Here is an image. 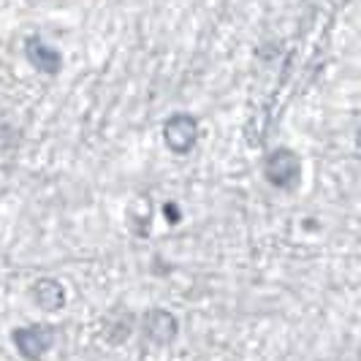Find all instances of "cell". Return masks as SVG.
Wrapping results in <instances>:
<instances>
[{
	"instance_id": "cell-1",
	"label": "cell",
	"mask_w": 361,
	"mask_h": 361,
	"mask_svg": "<svg viewBox=\"0 0 361 361\" xmlns=\"http://www.w3.org/2000/svg\"><path fill=\"white\" fill-rule=\"evenodd\" d=\"M264 174L269 185L280 188V190H293L299 185V177H302V163H299V155L288 149V147H280L267 155L264 161Z\"/></svg>"
},
{
	"instance_id": "cell-2",
	"label": "cell",
	"mask_w": 361,
	"mask_h": 361,
	"mask_svg": "<svg viewBox=\"0 0 361 361\" xmlns=\"http://www.w3.org/2000/svg\"><path fill=\"white\" fill-rule=\"evenodd\" d=\"M11 340H14V348L19 350L22 359L36 361L54 345V329L47 324L22 326V329L11 331Z\"/></svg>"
},
{
	"instance_id": "cell-3",
	"label": "cell",
	"mask_w": 361,
	"mask_h": 361,
	"mask_svg": "<svg viewBox=\"0 0 361 361\" xmlns=\"http://www.w3.org/2000/svg\"><path fill=\"white\" fill-rule=\"evenodd\" d=\"M196 139H199V123L190 114H174L163 126V142L177 155H188L196 147Z\"/></svg>"
},
{
	"instance_id": "cell-4",
	"label": "cell",
	"mask_w": 361,
	"mask_h": 361,
	"mask_svg": "<svg viewBox=\"0 0 361 361\" xmlns=\"http://www.w3.org/2000/svg\"><path fill=\"white\" fill-rule=\"evenodd\" d=\"M180 331V324L177 318L169 312V310H149L145 318V334L152 340L155 345H169L174 343Z\"/></svg>"
},
{
	"instance_id": "cell-5",
	"label": "cell",
	"mask_w": 361,
	"mask_h": 361,
	"mask_svg": "<svg viewBox=\"0 0 361 361\" xmlns=\"http://www.w3.org/2000/svg\"><path fill=\"white\" fill-rule=\"evenodd\" d=\"M33 302L44 312H57L66 305V288L57 280H52V277H41L33 286Z\"/></svg>"
},
{
	"instance_id": "cell-6",
	"label": "cell",
	"mask_w": 361,
	"mask_h": 361,
	"mask_svg": "<svg viewBox=\"0 0 361 361\" xmlns=\"http://www.w3.org/2000/svg\"><path fill=\"white\" fill-rule=\"evenodd\" d=\"M25 54H27V60L36 66L38 71L44 73H57L60 71V52L49 47V44H44L41 38H30L27 41V47H25Z\"/></svg>"
},
{
	"instance_id": "cell-7",
	"label": "cell",
	"mask_w": 361,
	"mask_h": 361,
	"mask_svg": "<svg viewBox=\"0 0 361 361\" xmlns=\"http://www.w3.org/2000/svg\"><path fill=\"white\" fill-rule=\"evenodd\" d=\"M163 215H166V220H171V223H180V209H177L174 201H169V204L163 207Z\"/></svg>"
}]
</instances>
